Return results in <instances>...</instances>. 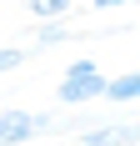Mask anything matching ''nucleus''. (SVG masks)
I'll return each instance as SVG.
<instances>
[{"label":"nucleus","instance_id":"1","mask_svg":"<svg viewBox=\"0 0 140 146\" xmlns=\"http://www.w3.org/2000/svg\"><path fill=\"white\" fill-rule=\"evenodd\" d=\"M100 96H105V71L95 60H70L65 81H60V101L65 106H85V101H100Z\"/></svg>","mask_w":140,"mask_h":146},{"label":"nucleus","instance_id":"2","mask_svg":"<svg viewBox=\"0 0 140 146\" xmlns=\"http://www.w3.org/2000/svg\"><path fill=\"white\" fill-rule=\"evenodd\" d=\"M45 131H50V116H40V111H5L0 116V146H25Z\"/></svg>","mask_w":140,"mask_h":146},{"label":"nucleus","instance_id":"3","mask_svg":"<svg viewBox=\"0 0 140 146\" xmlns=\"http://www.w3.org/2000/svg\"><path fill=\"white\" fill-rule=\"evenodd\" d=\"M80 146H140V126L135 121H105L80 131Z\"/></svg>","mask_w":140,"mask_h":146},{"label":"nucleus","instance_id":"4","mask_svg":"<svg viewBox=\"0 0 140 146\" xmlns=\"http://www.w3.org/2000/svg\"><path fill=\"white\" fill-rule=\"evenodd\" d=\"M100 101H110V106H130V101H140V71L120 76V81H105V96H100Z\"/></svg>","mask_w":140,"mask_h":146},{"label":"nucleus","instance_id":"5","mask_svg":"<svg viewBox=\"0 0 140 146\" xmlns=\"http://www.w3.org/2000/svg\"><path fill=\"white\" fill-rule=\"evenodd\" d=\"M65 40H80V30L65 25V20H45V30L35 35V50H50V45H65Z\"/></svg>","mask_w":140,"mask_h":146},{"label":"nucleus","instance_id":"6","mask_svg":"<svg viewBox=\"0 0 140 146\" xmlns=\"http://www.w3.org/2000/svg\"><path fill=\"white\" fill-rule=\"evenodd\" d=\"M70 5H75V0H25V10L35 15V20H65Z\"/></svg>","mask_w":140,"mask_h":146},{"label":"nucleus","instance_id":"7","mask_svg":"<svg viewBox=\"0 0 140 146\" xmlns=\"http://www.w3.org/2000/svg\"><path fill=\"white\" fill-rule=\"evenodd\" d=\"M20 60H25V50H20V45H5V50H0V76H5V71H15Z\"/></svg>","mask_w":140,"mask_h":146},{"label":"nucleus","instance_id":"8","mask_svg":"<svg viewBox=\"0 0 140 146\" xmlns=\"http://www.w3.org/2000/svg\"><path fill=\"white\" fill-rule=\"evenodd\" d=\"M120 5H130V0H95V10H120Z\"/></svg>","mask_w":140,"mask_h":146}]
</instances>
